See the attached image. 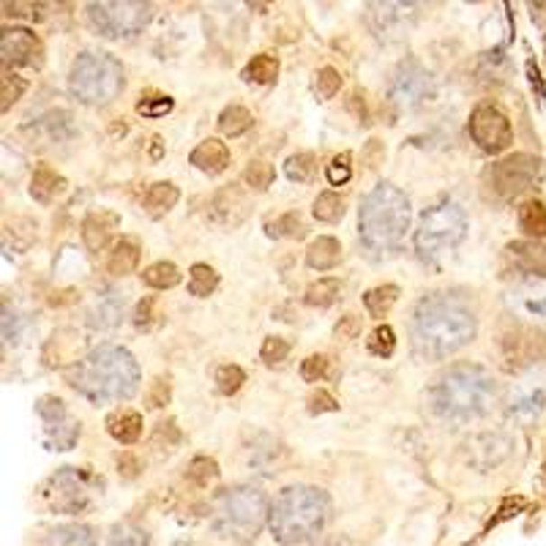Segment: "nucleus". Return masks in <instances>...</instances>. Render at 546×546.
Returning a JSON list of instances; mask_svg holds the SVG:
<instances>
[{
    "label": "nucleus",
    "mask_w": 546,
    "mask_h": 546,
    "mask_svg": "<svg viewBox=\"0 0 546 546\" xmlns=\"http://www.w3.org/2000/svg\"><path fill=\"white\" fill-rule=\"evenodd\" d=\"M102 489V478L87 473L82 468H60L52 473L41 489L47 505L55 514H82L94 503L96 492Z\"/></svg>",
    "instance_id": "obj_9"
},
{
    "label": "nucleus",
    "mask_w": 546,
    "mask_h": 546,
    "mask_svg": "<svg viewBox=\"0 0 546 546\" xmlns=\"http://www.w3.org/2000/svg\"><path fill=\"white\" fill-rule=\"evenodd\" d=\"M331 187H341L347 184V180L352 177V164H350V153H341V156H333L328 169H325Z\"/></svg>",
    "instance_id": "obj_50"
},
{
    "label": "nucleus",
    "mask_w": 546,
    "mask_h": 546,
    "mask_svg": "<svg viewBox=\"0 0 546 546\" xmlns=\"http://www.w3.org/2000/svg\"><path fill=\"white\" fill-rule=\"evenodd\" d=\"M68 386L94 405L123 402L137 394L140 367L129 350L102 344L74 363V369L68 372Z\"/></svg>",
    "instance_id": "obj_2"
},
{
    "label": "nucleus",
    "mask_w": 546,
    "mask_h": 546,
    "mask_svg": "<svg viewBox=\"0 0 546 546\" xmlns=\"http://www.w3.org/2000/svg\"><path fill=\"white\" fill-rule=\"evenodd\" d=\"M339 410V402L328 394V391H323V388H317L312 396H309V413L312 415H323V413H336Z\"/></svg>",
    "instance_id": "obj_52"
},
{
    "label": "nucleus",
    "mask_w": 546,
    "mask_h": 546,
    "mask_svg": "<svg viewBox=\"0 0 546 546\" xmlns=\"http://www.w3.org/2000/svg\"><path fill=\"white\" fill-rule=\"evenodd\" d=\"M339 259H341V243L331 235H320L306 249V265L314 270H331L339 265Z\"/></svg>",
    "instance_id": "obj_25"
},
{
    "label": "nucleus",
    "mask_w": 546,
    "mask_h": 546,
    "mask_svg": "<svg viewBox=\"0 0 546 546\" xmlns=\"http://www.w3.org/2000/svg\"><path fill=\"white\" fill-rule=\"evenodd\" d=\"M150 306H153V298L140 301V306H137V317H134L137 328H145V325L150 323Z\"/></svg>",
    "instance_id": "obj_57"
},
{
    "label": "nucleus",
    "mask_w": 546,
    "mask_h": 546,
    "mask_svg": "<svg viewBox=\"0 0 546 546\" xmlns=\"http://www.w3.org/2000/svg\"><path fill=\"white\" fill-rule=\"evenodd\" d=\"M535 177H538V159L530 153H514L495 167L492 184L500 197L511 200V197L522 195Z\"/></svg>",
    "instance_id": "obj_14"
},
{
    "label": "nucleus",
    "mask_w": 546,
    "mask_h": 546,
    "mask_svg": "<svg viewBox=\"0 0 546 546\" xmlns=\"http://www.w3.org/2000/svg\"><path fill=\"white\" fill-rule=\"evenodd\" d=\"M121 227V216L115 211L99 208L94 214H87L82 222V243L87 251H99L110 243L113 232Z\"/></svg>",
    "instance_id": "obj_19"
},
{
    "label": "nucleus",
    "mask_w": 546,
    "mask_h": 546,
    "mask_svg": "<svg viewBox=\"0 0 546 546\" xmlns=\"http://www.w3.org/2000/svg\"><path fill=\"white\" fill-rule=\"evenodd\" d=\"M107 432L123 445H132L142 437V415L137 410H115L107 418Z\"/></svg>",
    "instance_id": "obj_24"
},
{
    "label": "nucleus",
    "mask_w": 546,
    "mask_h": 546,
    "mask_svg": "<svg viewBox=\"0 0 546 546\" xmlns=\"http://www.w3.org/2000/svg\"><path fill=\"white\" fill-rule=\"evenodd\" d=\"M279 77V58L270 55V52H259L254 55L246 68H243V79L246 82H257V85H268V82H277Z\"/></svg>",
    "instance_id": "obj_30"
},
{
    "label": "nucleus",
    "mask_w": 546,
    "mask_h": 546,
    "mask_svg": "<svg viewBox=\"0 0 546 546\" xmlns=\"http://www.w3.org/2000/svg\"><path fill=\"white\" fill-rule=\"evenodd\" d=\"M323 546H352V541H350V538H344V535H336V538H328Z\"/></svg>",
    "instance_id": "obj_60"
},
{
    "label": "nucleus",
    "mask_w": 546,
    "mask_h": 546,
    "mask_svg": "<svg viewBox=\"0 0 546 546\" xmlns=\"http://www.w3.org/2000/svg\"><path fill=\"white\" fill-rule=\"evenodd\" d=\"M187 476H189V481L195 487L205 489L208 484H214L219 478V465L211 457H195L192 465H189V470H187Z\"/></svg>",
    "instance_id": "obj_42"
},
{
    "label": "nucleus",
    "mask_w": 546,
    "mask_h": 546,
    "mask_svg": "<svg viewBox=\"0 0 546 546\" xmlns=\"http://www.w3.org/2000/svg\"><path fill=\"white\" fill-rule=\"evenodd\" d=\"M142 282L153 290H169L180 282V270L172 262H153L142 270Z\"/></svg>",
    "instance_id": "obj_34"
},
{
    "label": "nucleus",
    "mask_w": 546,
    "mask_h": 546,
    "mask_svg": "<svg viewBox=\"0 0 546 546\" xmlns=\"http://www.w3.org/2000/svg\"><path fill=\"white\" fill-rule=\"evenodd\" d=\"M118 468H121L123 478H134V476L140 473V462L132 457V453H123V457L118 460Z\"/></svg>",
    "instance_id": "obj_56"
},
{
    "label": "nucleus",
    "mask_w": 546,
    "mask_h": 546,
    "mask_svg": "<svg viewBox=\"0 0 546 546\" xmlns=\"http://www.w3.org/2000/svg\"><path fill=\"white\" fill-rule=\"evenodd\" d=\"M87 17L94 28L105 39H129L142 33L153 17L150 4H134V0H121V4H90Z\"/></svg>",
    "instance_id": "obj_10"
},
{
    "label": "nucleus",
    "mask_w": 546,
    "mask_h": 546,
    "mask_svg": "<svg viewBox=\"0 0 546 546\" xmlns=\"http://www.w3.org/2000/svg\"><path fill=\"white\" fill-rule=\"evenodd\" d=\"M172 546H197V543H192V541H175Z\"/></svg>",
    "instance_id": "obj_61"
},
{
    "label": "nucleus",
    "mask_w": 546,
    "mask_h": 546,
    "mask_svg": "<svg viewBox=\"0 0 546 546\" xmlns=\"http://www.w3.org/2000/svg\"><path fill=\"white\" fill-rule=\"evenodd\" d=\"M123 309H126V296L123 293H118V290H105L99 298H96V304H94V309H90V325L94 328H115L118 323H121V317H123Z\"/></svg>",
    "instance_id": "obj_23"
},
{
    "label": "nucleus",
    "mask_w": 546,
    "mask_h": 546,
    "mask_svg": "<svg viewBox=\"0 0 546 546\" xmlns=\"http://www.w3.org/2000/svg\"><path fill=\"white\" fill-rule=\"evenodd\" d=\"M123 85H126L123 66L110 52H82L71 63L68 90L77 102H82L87 107L110 105L113 99H118Z\"/></svg>",
    "instance_id": "obj_7"
},
{
    "label": "nucleus",
    "mask_w": 546,
    "mask_h": 546,
    "mask_svg": "<svg viewBox=\"0 0 546 546\" xmlns=\"http://www.w3.org/2000/svg\"><path fill=\"white\" fill-rule=\"evenodd\" d=\"M189 161H192L200 172L219 175V172H224V169L230 167V148H227L222 140L208 137V140H203V142L192 150Z\"/></svg>",
    "instance_id": "obj_21"
},
{
    "label": "nucleus",
    "mask_w": 546,
    "mask_h": 546,
    "mask_svg": "<svg viewBox=\"0 0 546 546\" xmlns=\"http://www.w3.org/2000/svg\"><path fill=\"white\" fill-rule=\"evenodd\" d=\"M369 20L378 36L394 41L410 33L418 20L415 4H369Z\"/></svg>",
    "instance_id": "obj_18"
},
{
    "label": "nucleus",
    "mask_w": 546,
    "mask_h": 546,
    "mask_svg": "<svg viewBox=\"0 0 546 546\" xmlns=\"http://www.w3.org/2000/svg\"><path fill=\"white\" fill-rule=\"evenodd\" d=\"M468 232V216L457 203H440L429 208L421 219V227L415 232V251L421 259L434 262L445 257L450 249H457L465 241Z\"/></svg>",
    "instance_id": "obj_8"
},
{
    "label": "nucleus",
    "mask_w": 546,
    "mask_h": 546,
    "mask_svg": "<svg viewBox=\"0 0 546 546\" xmlns=\"http://www.w3.org/2000/svg\"><path fill=\"white\" fill-rule=\"evenodd\" d=\"M543 407H546V372L535 369L524 375L519 383H514L508 396V415L522 423H530L543 413Z\"/></svg>",
    "instance_id": "obj_15"
},
{
    "label": "nucleus",
    "mask_w": 546,
    "mask_h": 546,
    "mask_svg": "<svg viewBox=\"0 0 546 546\" xmlns=\"http://www.w3.org/2000/svg\"><path fill=\"white\" fill-rule=\"evenodd\" d=\"M107 546H153V541H150L148 530H142L140 524L123 522V524L113 527Z\"/></svg>",
    "instance_id": "obj_37"
},
{
    "label": "nucleus",
    "mask_w": 546,
    "mask_h": 546,
    "mask_svg": "<svg viewBox=\"0 0 546 546\" xmlns=\"http://www.w3.org/2000/svg\"><path fill=\"white\" fill-rule=\"evenodd\" d=\"M470 137L487 153H503L514 142L511 121L492 105H478L470 115Z\"/></svg>",
    "instance_id": "obj_13"
},
{
    "label": "nucleus",
    "mask_w": 546,
    "mask_h": 546,
    "mask_svg": "<svg viewBox=\"0 0 546 546\" xmlns=\"http://www.w3.org/2000/svg\"><path fill=\"white\" fill-rule=\"evenodd\" d=\"M511 254L522 262L524 270H530L532 277H546V246L532 243V241H522V243H511Z\"/></svg>",
    "instance_id": "obj_29"
},
{
    "label": "nucleus",
    "mask_w": 546,
    "mask_h": 546,
    "mask_svg": "<svg viewBox=\"0 0 546 546\" xmlns=\"http://www.w3.org/2000/svg\"><path fill=\"white\" fill-rule=\"evenodd\" d=\"M328 372V358L325 355H309L304 363H301V378L306 383H320Z\"/></svg>",
    "instance_id": "obj_51"
},
{
    "label": "nucleus",
    "mask_w": 546,
    "mask_h": 546,
    "mask_svg": "<svg viewBox=\"0 0 546 546\" xmlns=\"http://www.w3.org/2000/svg\"><path fill=\"white\" fill-rule=\"evenodd\" d=\"M314 172H317V161H314L312 153H296L285 164V175L290 180H296V184H309V180L314 177Z\"/></svg>",
    "instance_id": "obj_40"
},
{
    "label": "nucleus",
    "mask_w": 546,
    "mask_h": 546,
    "mask_svg": "<svg viewBox=\"0 0 546 546\" xmlns=\"http://www.w3.org/2000/svg\"><path fill=\"white\" fill-rule=\"evenodd\" d=\"M0 58L4 66H28L39 68L44 63V44L28 28H6L0 36Z\"/></svg>",
    "instance_id": "obj_16"
},
{
    "label": "nucleus",
    "mask_w": 546,
    "mask_h": 546,
    "mask_svg": "<svg viewBox=\"0 0 546 546\" xmlns=\"http://www.w3.org/2000/svg\"><path fill=\"white\" fill-rule=\"evenodd\" d=\"M41 546H96V530L87 524H63L47 532Z\"/></svg>",
    "instance_id": "obj_26"
},
{
    "label": "nucleus",
    "mask_w": 546,
    "mask_h": 546,
    "mask_svg": "<svg viewBox=\"0 0 546 546\" xmlns=\"http://www.w3.org/2000/svg\"><path fill=\"white\" fill-rule=\"evenodd\" d=\"M432 99H434V77L415 58L402 60L388 82V102L396 110L407 113V110H418L421 105Z\"/></svg>",
    "instance_id": "obj_11"
},
{
    "label": "nucleus",
    "mask_w": 546,
    "mask_h": 546,
    "mask_svg": "<svg viewBox=\"0 0 546 546\" xmlns=\"http://www.w3.org/2000/svg\"><path fill=\"white\" fill-rule=\"evenodd\" d=\"M140 243L134 238H121L110 257H107V270L113 273V277H126V273H132L140 262Z\"/></svg>",
    "instance_id": "obj_28"
},
{
    "label": "nucleus",
    "mask_w": 546,
    "mask_h": 546,
    "mask_svg": "<svg viewBox=\"0 0 546 546\" xmlns=\"http://www.w3.org/2000/svg\"><path fill=\"white\" fill-rule=\"evenodd\" d=\"M339 293H341V287H339L336 279H320V282H314V285L306 287L304 304L314 306V309H328L331 304L339 301Z\"/></svg>",
    "instance_id": "obj_36"
},
{
    "label": "nucleus",
    "mask_w": 546,
    "mask_h": 546,
    "mask_svg": "<svg viewBox=\"0 0 546 546\" xmlns=\"http://www.w3.org/2000/svg\"><path fill=\"white\" fill-rule=\"evenodd\" d=\"M265 519H270L268 497L254 487H232L222 489L211 505V524L222 538L232 541H254L262 530Z\"/></svg>",
    "instance_id": "obj_6"
},
{
    "label": "nucleus",
    "mask_w": 546,
    "mask_h": 546,
    "mask_svg": "<svg viewBox=\"0 0 546 546\" xmlns=\"http://www.w3.org/2000/svg\"><path fill=\"white\" fill-rule=\"evenodd\" d=\"M478 320L468 298L453 293H429L415 304L410 320L413 350L421 358H445L476 339Z\"/></svg>",
    "instance_id": "obj_1"
},
{
    "label": "nucleus",
    "mask_w": 546,
    "mask_h": 546,
    "mask_svg": "<svg viewBox=\"0 0 546 546\" xmlns=\"http://www.w3.org/2000/svg\"><path fill=\"white\" fill-rule=\"evenodd\" d=\"M358 331H360V323H358L355 314H347V317L336 325V336H341V339H352Z\"/></svg>",
    "instance_id": "obj_55"
},
{
    "label": "nucleus",
    "mask_w": 546,
    "mask_h": 546,
    "mask_svg": "<svg viewBox=\"0 0 546 546\" xmlns=\"http://www.w3.org/2000/svg\"><path fill=\"white\" fill-rule=\"evenodd\" d=\"M328 519H331L328 495L317 487L298 484V487L282 489L279 497L273 500L270 532L279 543L296 546V543H304V541L314 538L317 532H323Z\"/></svg>",
    "instance_id": "obj_4"
},
{
    "label": "nucleus",
    "mask_w": 546,
    "mask_h": 546,
    "mask_svg": "<svg viewBox=\"0 0 546 546\" xmlns=\"http://www.w3.org/2000/svg\"><path fill=\"white\" fill-rule=\"evenodd\" d=\"M177 200H180L177 187H175V184H169V180H159V184H153V187L145 192L142 205H145L148 216L159 219V216L169 214V211L175 208V203H177Z\"/></svg>",
    "instance_id": "obj_27"
},
{
    "label": "nucleus",
    "mask_w": 546,
    "mask_h": 546,
    "mask_svg": "<svg viewBox=\"0 0 546 546\" xmlns=\"http://www.w3.org/2000/svg\"><path fill=\"white\" fill-rule=\"evenodd\" d=\"M396 347V336H394V328L391 325H378L372 333H369V352L372 355H380V358H388Z\"/></svg>",
    "instance_id": "obj_47"
},
{
    "label": "nucleus",
    "mask_w": 546,
    "mask_h": 546,
    "mask_svg": "<svg viewBox=\"0 0 546 546\" xmlns=\"http://www.w3.org/2000/svg\"><path fill=\"white\" fill-rule=\"evenodd\" d=\"M172 107H175V102H172L169 96L153 94V90L137 102V113H140L142 118H161V115L172 113Z\"/></svg>",
    "instance_id": "obj_45"
},
{
    "label": "nucleus",
    "mask_w": 546,
    "mask_h": 546,
    "mask_svg": "<svg viewBox=\"0 0 546 546\" xmlns=\"http://www.w3.org/2000/svg\"><path fill=\"white\" fill-rule=\"evenodd\" d=\"M314 219L317 222H325V224H336L341 222L344 216V200L333 192H323L317 200H314V208H312Z\"/></svg>",
    "instance_id": "obj_38"
},
{
    "label": "nucleus",
    "mask_w": 546,
    "mask_h": 546,
    "mask_svg": "<svg viewBox=\"0 0 546 546\" xmlns=\"http://www.w3.org/2000/svg\"><path fill=\"white\" fill-rule=\"evenodd\" d=\"M216 287H219V273L211 265H205V262L192 265V270H189V293L195 298H205Z\"/></svg>",
    "instance_id": "obj_35"
},
{
    "label": "nucleus",
    "mask_w": 546,
    "mask_h": 546,
    "mask_svg": "<svg viewBox=\"0 0 546 546\" xmlns=\"http://www.w3.org/2000/svg\"><path fill=\"white\" fill-rule=\"evenodd\" d=\"M543 470H546V465H543Z\"/></svg>",
    "instance_id": "obj_62"
},
{
    "label": "nucleus",
    "mask_w": 546,
    "mask_h": 546,
    "mask_svg": "<svg viewBox=\"0 0 546 546\" xmlns=\"http://www.w3.org/2000/svg\"><path fill=\"white\" fill-rule=\"evenodd\" d=\"M287 355H290V341H287V339H282V336H268V339L262 341L259 358L268 363V367L287 360Z\"/></svg>",
    "instance_id": "obj_48"
},
{
    "label": "nucleus",
    "mask_w": 546,
    "mask_h": 546,
    "mask_svg": "<svg viewBox=\"0 0 546 546\" xmlns=\"http://www.w3.org/2000/svg\"><path fill=\"white\" fill-rule=\"evenodd\" d=\"M36 129H44V132H47V137H50L52 142L68 140V137L74 134V129H71V115H68V113H63V110L50 113V115H44V118H39Z\"/></svg>",
    "instance_id": "obj_39"
},
{
    "label": "nucleus",
    "mask_w": 546,
    "mask_h": 546,
    "mask_svg": "<svg viewBox=\"0 0 546 546\" xmlns=\"http://www.w3.org/2000/svg\"><path fill=\"white\" fill-rule=\"evenodd\" d=\"M524 505H527V500H524V497H519V495H516V497H505V500H503V505H500V511H497V516H495V519H492L487 527H495V524H500V522H505V519L516 516V514H519Z\"/></svg>",
    "instance_id": "obj_54"
},
{
    "label": "nucleus",
    "mask_w": 546,
    "mask_h": 546,
    "mask_svg": "<svg viewBox=\"0 0 546 546\" xmlns=\"http://www.w3.org/2000/svg\"><path fill=\"white\" fill-rule=\"evenodd\" d=\"M0 85H4V105H0V110H4V113H9V107L25 94V87H28V82L23 79V77H17V74H4V82H0Z\"/></svg>",
    "instance_id": "obj_49"
},
{
    "label": "nucleus",
    "mask_w": 546,
    "mask_h": 546,
    "mask_svg": "<svg viewBox=\"0 0 546 546\" xmlns=\"http://www.w3.org/2000/svg\"><path fill=\"white\" fill-rule=\"evenodd\" d=\"M527 74H530V85H532V87H538V96L543 99V85H541V74H538V68H535V63H532V60H527Z\"/></svg>",
    "instance_id": "obj_58"
},
{
    "label": "nucleus",
    "mask_w": 546,
    "mask_h": 546,
    "mask_svg": "<svg viewBox=\"0 0 546 546\" xmlns=\"http://www.w3.org/2000/svg\"><path fill=\"white\" fill-rule=\"evenodd\" d=\"M273 164L270 161H265V159H254L249 167H246V172H243V180L249 184V189H254V192H265L270 184H273Z\"/></svg>",
    "instance_id": "obj_41"
},
{
    "label": "nucleus",
    "mask_w": 546,
    "mask_h": 546,
    "mask_svg": "<svg viewBox=\"0 0 546 546\" xmlns=\"http://www.w3.org/2000/svg\"><path fill=\"white\" fill-rule=\"evenodd\" d=\"M251 126H254V118H251V113H249L246 107H241V105L224 107L222 115H219V132H222L224 137H230V140L246 134Z\"/></svg>",
    "instance_id": "obj_31"
},
{
    "label": "nucleus",
    "mask_w": 546,
    "mask_h": 546,
    "mask_svg": "<svg viewBox=\"0 0 546 546\" xmlns=\"http://www.w3.org/2000/svg\"><path fill=\"white\" fill-rule=\"evenodd\" d=\"M36 415L44 423V442L52 450H71L82 434L79 421H74L63 405V399L58 396H41L36 402Z\"/></svg>",
    "instance_id": "obj_12"
},
{
    "label": "nucleus",
    "mask_w": 546,
    "mask_h": 546,
    "mask_svg": "<svg viewBox=\"0 0 546 546\" xmlns=\"http://www.w3.org/2000/svg\"><path fill=\"white\" fill-rule=\"evenodd\" d=\"M66 177L60 172H55L52 167L47 164H39L33 169V177H31V197L41 205H50L55 203L63 192H66Z\"/></svg>",
    "instance_id": "obj_22"
},
{
    "label": "nucleus",
    "mask_w": 546,
    "mask_h": 546,
    "mask_svg": "<svg viewBox=\"0 0 546 546\" xmlns=\"http://www.w3.org/2000/svg\"><path fill=\"white\" fill-rule=\"evenodd\" d=\"M339 87H341V74H339L333 66H325V68L317 71V77H314V94H317L323 102L333 99V96L339 94Z\"/></svg>",
    "instance_id": "obj_46"
},
{
    "label": "nucleus",
    "mask_w": 546,
    "mask_h": 546,
    "mask_svg": "<svg viewBox=\"0 0 546 546\" xmlns=\"http://www.w3.org/2000/svg\"><path fill=\"white\" fill-rule=\"evenodd\" d=\"M243 383H246V372L241 367H235V363H224V367L216 369V386L224 396L238 394Z\"/></svg>",
    "instance_id": "obj_44"
},
{
    "label": "nucleus",
    "mask_w": 546,
    "mask_h": 546,
    "mask_svg": "<svg viewBox=\"0 0 546 546\" xmlns=\"http://www.w3.org/2000/svg\"><path fill=\"white\" fill-rule=\"evenodd\" d=\"M208 214H211V219L216 224H230L232 227V224L243 222V216H246V197H243V192L238 187H230V189L219 192L211 200Z\"/></svg>",
    "instance_id": "obj_20"
},
{
    "label": "nucleus",
    "mask_w": 546,
    "mask_h": 546,
    "mask_svg": "<svg viewBox=\"0 0 546 546\" xmlns=\"http://www.w3.org/2000/svg\"><path fill=\"white\" fill-rule=\"evenodd\" d=\"M169 394H172V386H169V380L167 378H156L153 380V388H150V394H148V407H164L167 402H169Z\"/></svg>",
    "instance_id": "obj_53"
},
{
    "label": "nucleus",
    "mask_w": 546,
    "mask_h": 546,
    "mask_svg": "<svg viewBox=\"0 0 546 546\" xmlns=\"http://www.w3.org/2000/svg\"><path fill=\"white\" fill-rule=\"evenodd\" d=\"M508 309L532 325H546V279L530 277L508 293Z\"/></svg>",
    "instance_id": "obj_17"
},
{
    "label": "nucleus",
    "mask_w": 546,
    "mask_h": 546,
    "mask_svg": "<svg viewBox=\"0 0 546 546\" xmlns=\"http://www.w3.org/2000/svg\"><path fill=\"white\" fill-rule=\"evenodd\" d=\"M396 301H399L396 285H380V287H372L367 296H363V306H367V312L372 317H386Z\"/></svg>",
    "instance_id": "obj_33"
},
{
    "label": "nucleus",
    "mask_w": 546,
    "mask_h": 546,
    "mask_svg": "<svg viewBox=\"0 0 546 546\" xmlns=\"http://www.w3.org/2000/svg\"><path fill=\"white\" fill-rule=\"evenodd\" d=\"M495 378L484 367H478V363H453L429 386L426 402L437 418L465 423L487 415L495 405Z\"/></svg>",
    "instance_id": "obj_3"
},
{
    "label": "nucleus",
    "mask_w": 546,
    "mask_h": 546,
    "mask_svg": "<svg viewBox=\"0 0 546 546\" xmlns=\"http://www.w3.org/2000/svg\"><path fill=\"white\" fill-rule=\"evenodd\" d=\"M519 227L530 238H543L546 235V205L541 200H527L519 208Z\"/></svg>",
    "instance_id": "obj_32"
},
{
    "label": "nucleus",
    "mask_w": 546,
    "mask_h": 546,
    "mask_svg": "<svg viewBox=\"0 0 546 546\" xmlns=\"http://www.w3.org/2000/svg\"><path fill=\"white\" fill-rule=\"evenodd\" d=\"M410 227V200L394 184L375 187L360 203L358 230L360 243L372 254H386L399 246Z\"/></svg>",
    "instance_id": "obj_5"
},
{
    "label": "nucleus",
    "mask_w": 546,
    "mask_h": 546,
    "mask_svg": "<svg viewBox=\"0 0 546 546\" xmlns=\"http://www.w3.org/2000/svg\"><path fill=\"white\" fill-rule=\"evenodd\" d=\"M150 156H153V159H161V156H164V142H161V137H150Z\"/></svg>",
    "instance_id": "obj_59"
},
{
    "label": "nucleus",
    "mask_w": 546,
    "mask_h": 546,
    "mask_svg": "<svg viewBox=\"0 0 546 546\" xmlns=\"http://www.w3.org/2000/svg\"><path fill=\"white\" fill-rule=\"evenodd\" d=\"M268 235L270 238H304L306 227L298 214H285L277 222H268Z\"/></svg>",
    "instance_id": "obj_43"
}]
</instances>
